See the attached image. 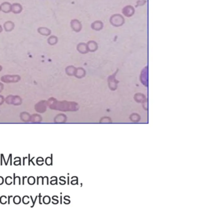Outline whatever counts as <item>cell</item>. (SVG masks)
I'll return each instance as SVG.
<instances>
[{
  "instance_id": "cell-1",
  "label": "cell",
  "mask_w": 213,
  "mask_h": 213,
  "mask_svg": "<svg viewBox=\"0 0 213 213\" xmlns=\"http://www.w3.org/2000/svg\"><path fill=\"white\" fill-rule=\"evenodd\" d=\"M23 11V7L19 3H13L11 4V12L14 14H19Z\"/></svg>"
},
{
  "instance_id": "cell-2",
  "label": "cell",
  "mask_w": 213,
  "mask_h": 213,
  "mask_svg": "<svg viewBox=\"0 0 213 213\" xmlns=\"http://www.w3.org/2000/svg\"><path fill=\"white\" fill-rule=\"evenodd\" d=\"M0 8H1V11L3 13H8L11 12V4L9 2H4L0 5Z\"/></svg>"
},
{
  "instance_id": "cell-3",
  "label": "cell",
  "mask_w": 213,
  "mask_h": 213,
  "mask_svg": "<svg viewBox=\"0 0 213 213\" xmlns=\"http://www.w3.org/2000/svg\"><path fill=\"white\" fill-rule=\"evenodd\" d=\"M71 26L74 31L78 32L81 29V24L77 19H73L71 21Z\"/></svg>"
},
{
  "instance_id": "cell-4",
  "label": "cell",
  "mask_w": 213,
  "mask_h": 213,
  "mask_svg": "<svg viewBox=\"0 0 213 213\" xmlns=\"http://www.w3.org/2000/svg\"><path fill=\"white\" fill-rule=\"evenodd\" d=\"M38 32L43 36H49L51 33V31L48 28L46 27H39L38 28Z\"/></svg>"
},
{
  "instance_id": "cell-5",
  "label": "cell",
  "mask_w": 213,
  "mask_h": 213,
  "mask_svg": "<svg viewBox=\"0 0 213 213\" xmlns=\"http://www.w3.org/2000/svg\"><path fill=\"white\" fill-rule=\"evenodd\" d=\"M3 26L4 28V30H5L6 32H10L13 30L15 25H14V23L13 21H8L4 23Z\"/></svg>"
},
{
  "instance_id": "cell-6",
  "label": "cell",
  "mask_w": 213,
  "mask_h": 213,
  "mask_svg": "<svg viewBox=\"0 0 213 213\" xmlns=\"http://www.w3.org/2000/svg\"><path fill=\"white\" fill-rule=\"evenodd\" d=\"M58 41V38L56 36H53V35L51 36L48 39V43L51 46L55 45L56 44H57Z\"/></svg>"
},
{
  "instance_id": "cell-7",
  "label": "cell",
  "mask_w": 213,
  "mask_h": 213,
  "mask_svg": "<svg viewBox=\"0 0 213 213\" xmlns=\"http://www.w3.org/2000/svg\"><path fill=\"white\" fill-rule=\"evenodd\" d=\"M123 12L124 13V14H125L126 16H130L134 13V9L130 6H126V8H125V9H123Z\"/></svg>"
},
{
  "instance_id": "cell-8",
  "label": "cell",
  "mask_w": 213,
  "mask_h": 213,
  "mask_svg": "<svg viewBox=\"0 0 213 213\" xmlns=\"http://www.w3.org/2000/svg\"><path fill=\"white\" fill-rule=\"evenodd\" d=\"M2 31H3V28H2L1 24H0V33H1Z\"/></svg>"
},
{
  "instance_id": "cell-9",
  "label": "cell",
  "mask_w": 213,
  "mask_h": 213,
  "mask_svg": "<svg viewBox=\"0 0 213 213\" xmlns=\"http://www.w3.org/2000/svg\"><path fill=\"white\" fill-rule=\"evenodd\" d=\"M0 11H1V8H0Z\"/></svg>"
}]
</instances>
